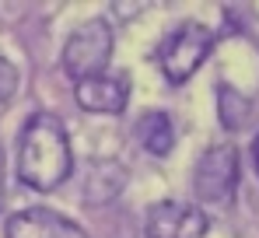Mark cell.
Here are the masks:
<instances>
[{"label":"cell","mask_w":259,"mask_h":238,"mask_svg":"<svg viewBox=\"0 0 259 238\" xmlns=\"http://www.w3.org/2000/svg\"><path fill=\"white\" fill-rule=\"evenodd\" d=\"M70 168L74 154L63 123L49 112H35L18 137V179L35 193H53L63 186Z\"/></svg>","instance_id":"obj_1"},{"label":"cell","mask_w":259,"mask_h":238,"mask_svg":"<svg viewBox=\"0 0 259 238\" xmlns=\"http://www.w3.org/2000/svg\"><path fill=\"white\" fill-rule=\"evenodd\" d=\"M210 49H214V32L207 25L182 21L179 28H172L165 35L161 49H158V60H161L165 77L172 81V84H182V81H189L203 67V60L210 56Z\"/></svg>","instance_id":"obj_2"},{"label":"cell","mask_w":259,"mask_h":238,"mask_svg":"<svg viewBox=\"0 0 259 238\" xmlns=\"http://www.w3.org/2000/svg\"><path fill=\"white\" fill-rule=\"evenodd\" d=\"M112 56V28L102 18H91L84 25H77L70 32V39L63 46V70L77 81L102 77Z\"/></svg>","instance_id":"obj_3"},{"label":"cell","mask_w":259,"mask_h":238,"mask_svg":"<svg viewBox=\"0 0 259 238\" xmlns=\"http://www.w3.org/2000/svg\"><path fill=\"white\" fill-rule=\"evenodd\" d=\"M238 179H242V165L231 144L207 147L193 168V189L203 203H228L238 189Z\"/></svg>","instance_id":"obj_4"},{"label":"cell","mask_w":259,"mask_h":238,"mask_svg":"<svg viewBox=\"0 0 259 238\" xmlns=\"http://www.w3.org/2000/svg\"><path fill=\"white\" fill-rule=\"evenodd\" d=\"M207 214L182 200H161L147 214V238H203Z\"/></svg>","instance_id":"obj_5"},{"label":"cell","mask_w":259,"mask_h":238,"mask_svg":"<svg viewBox=\"0 0 259 238\" xmlns=\"http://www.w3.org/2000/svg\"><path fill=\"white\" fill-rule=\"evenodd\" d=\"M7 238H88V235L81 224H74L70 217H63L49 207H28L7 221Z\"/></svg>","instance_id":"obj_6"},{"label":"cell","mask_w":259,"mask_h":238,"mask_svg":"<svg viewBox=\"0 0 259 238\" xmlns=\"http://www.w3.org/2000/svg\"><path fill=\"white\" fill-rule=\"evenodd\" d=\"M74 98L84 112H102V116H116L126 109V98H130V84L119 77H88L74 84Z\"/></svg>","instance_id":"obj_7"},{"label":"cell","mask_w":259,"mask_h":238,"mask_svg":"<svg viewBox=\"0 0 259 238\" xmlns=\"http://www.w3.org/2000/svg\"><path fill=\"white\" fill-rule=\"evenodd\" d=\"M126 186V168L112 158H98L88 165L84 175V203L88 207H102L109 200H116Z\"/></svg>","instance_id":"obj_8"},{"label":"cell","mask_w":259,"mask_h":238,"mask_svg":"<svg viewBox=\"0 0 259 238\" xmlns=\"http://www.w3.org/2000/svg\"><path fill=\"white\" fill-rule=\"evenodd\" d=\"M137 137L144 144V151H151L154 158H165L175 144V130L168 112H144L137 123Z\"/></svg>","instance_id":"obj_9"},{"label":"cell","mask_w":259,"mask_h":238,"mask_svg":"<svg viewBox=\"0 0 259 238\" xmlns=\"http://www.w3.org/2000/svg\"><path fill=\"white\" fill-rule=\"evenodd\" d=\"M217 119H221L224 130H245L249 119H252V102L238 88L221 84L217 88Z\"/></svg>","instance_id":"obj_10"},{"label":"cell","mask_w":259,"mask_h":238,"mask_svg":"<svg viewBox=\"0 0 259 238\" xmlns=\"http://www.w3.org/2000/svg\"><path fill=\"white\" fill-rule=\"evenodd\" d=\"M18 91V70L7 56H0V105H7Z\"/></svg>","instance_id":"obj_11"},{"label":"cell","mask_w":259,"mask_h":238,"mask_svg":"<svg viewBox=\"0 0 259 238\" xmlns=\"http://www.w3.org/2000/svg\"><path fill=\"white\" fill-rule=\"evenodd\" d=\"M252 165H256V172H259V133H256V140H252Z\"/></svg>","instance_id":"obj_12"},{"label":"cell","mask_w":259,"mask_h":238,"mask_svg":"<svg viewBox=\"0 0 259 238\" xmlns=\"http://www.w3.org/2000/svg\"><path fill=\"white\" fill-rule=\"evenodd\" d=\"M0 203H4V151H0Z\"/></svg>","instance_id":"obj_13"}]
</instances>
